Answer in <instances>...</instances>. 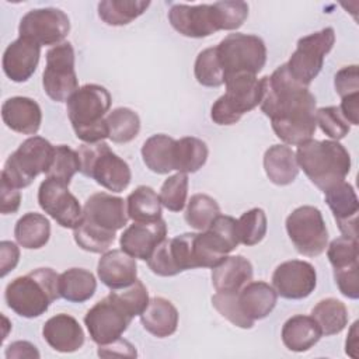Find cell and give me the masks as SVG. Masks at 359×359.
<instances>
[{
	"mask_svg": "<svg viewBox=\"0 0 359 359\" xmlns=\"http://www.w3.org/2000/svg\"><path fill=\"white\" fill-rule=\"evenodd\" d=\"M261 111L271 119L275 135L286 144L300 146L316 132V97L297 83L286 63L271 76H264Z\"/></svg>",
	"mask_w": 359,
	"mask_h": 359,
	"instance_id": "1",
	"label": "cell"
},
{
	"mask_svg": "<svg viewBox=\"0 0 359 359\" xmlns=\"http://www.w3.org/2000/svg\"><path fill=\"white\" fill-rule=\"evenodd\" d=\"M299 168L323 192L345 181L351 171V156L337 140H307L297 146Z\"/></svg>",
	"mask_w": 359,
	"mask_h": 359,
	"instance_id": "2",
	"label": "cell"
},
{
	"mask_svg": "<svg viewBox=\"0 0 359 359\" xmlns=\"http://www.w3.org/2000/svg\"><path fill=\"white\" fill-rule=\"evenodd\" d=\"M59 297V275L52 268H36L18 276L4 290L8 309L25 318L42 316Z\"/></svg>",
	"mask_w": 359,
	"mask_h": 359,
	"instance_id": "3",
	"label": "cell"
},
{
	"mask_svg": "<svg viewBox=\"0 0 359 359\" xmlns=\"http://www.w3.org/2000/svg\"><path fill=\"white\" fill-rule=\"evenodd\" d=\"M112 98L100 84H86L67 100V116L73 130L84 143H98L108 137L105 116Z\"/></svg>",
	"mask_w": 359,
	"mask_h": 359,
	"instance_id": "4",
	"label": "cell"
},
{
	"mask_svg": "<svg viewBox=\"0 0 359 359\" xmlns=\"http://www.w3.org/2000/svg\"><path fill=\"white\" fill-rule=\"evenodd\" d=\"M224 84L226 93L213 102L210 118L217 125H234L244 114L259 105L262 83L255 74L236 73L227 76Z\"/></svg>",
	"mask_w": 359,
	"mask_h": 359,
	"instance_id": "5",
	"label": "cell"
},
{
	"mask_svg": "<svg viewBox=\"0 0 359 359\" xmlns=\"http://www.w3.org/2000/svg\"><path fill=\"white\" fill-rule=\"evenodd\" d=\"M53 153L55 146L45 137H28L6 160L1 171V181L17 189L27 188L39 174H46Z\"/></svg>",
	"mask_w": 359,
	"mask_h": 359,
	"instance_id": "6",
	"label": "cell"
},
{
	"mask_svg": "<svg viewBox=\"0 0 359 359\" xmlns=\"http://www.w3.org/2000/svg\"><path fill=\"white\" fill-rule=\"evenodd\" d=\"M80 172L112 192H122L132 180V172L125 160L116 156L105 142L84 143L77 150Z\"/></svg>",
	"mask_w": 359,
	"mask_h": 359,
	"instance_id": "7",
	"label": "cell"
},
{
	"mask_svg": "<svg viewBox=\"0 0 359 359\" xmlns=\"http://www.w3.org/2000/svg\"><path fill=\"white\" fill-rule=\"evenodd\" d=\"M136 311L121 292H111L86 314L84 324L97 345L109 344L128 330Z\"/></svg>",
	"mask_w": 359,
	"mask_h": 359,
	"instance_id": "8",
	"label": "cell"
},
{
	"mask_svg": "<svg viewBox=\"0 0 359 359\" xmlns=\"http://www.w3.org/2000/svg\"><path fill=\"white\" fill-rule=\"evenodd\" d=\"M217 57L224 73L227 76L236 73H259L266 62L265 42L250 34H229L216 46Z\"/></svg>",
	"mask_w": 359,
	"mask_h": 359,
	"instance_id": "9",
	"label": "cell"
},
{
	"mask_svg": "<svg viewBox=\"0 0 359 359\" xmlns=\"http://www.w3.org/2000/svg\"><path fill=\"white\" fill-rule=\"evenodd\" d=\"M335 43V32L325 27L317 32L302 36L297 41L296 50L292 53L286 67L290 76L302 86L309 84L318 76L323 69L324 57Z\"/></svg>",
	"mask_w": 359,
	"mask_h": 359,
	"instance_id": "10",
	"label": "cell"
},
{
	"mask_svg": "<svg viewBox=\"0 0 359 359\" xmlns=\"http://www.w3.org/2000/svg\"><path fill=\"white\" fill-rule=\"evenodd\" d=\"M286 231L299 254L317 257L328 244V230L320 209L304 205L286 217Z\"/></svg>",
	"mask_w": 359,
	"mask_h": 359,
	"instance_id": "11",
	"label": "cell"
},
{
	"mask_svg": "<svg viewBox=\"0 0 359 359\" xmlns=\"http://www.w3.org/2000/svg\"><path fill=\"white\" fill-rule=\"evenodd\" d=\"M42 86L46 95L56 102H67L79 90L74 70V49L70 42H62L46 52Z\"/></svg>",
	"mask_w": 359,
	"mask_h": 359,
	"instance_id": "12",
	"label": "cell"
},
{
	"mask_svg": "<svg viewBox=\"0 0 359 359\" xmlns=\"http://www.w3.org/2000/svg\"><path fill=\"white\" fill-rule=\"evenodd\" d=\"M70 31L67 14L59 8L45 7L28 11L20 21L18 34L39 46L59 45Z\"/></svg>",
	"mask_w": 359,
	"mask_h": 359,
	"instance_id": "13",
	"label": "cell"
},
{
	"mask_svg": "<svg viewBox=\"0 0 359 359\" xmlns=\"http://www.w3.org/2000/svg\"><path fill=\"white\" fill-rule=\"evenodd\" d=\"M38 203L59 226L76 229L83 219V208L76 196L69 191V185L48 178L41 182L38 189Z\"/></svg>",
	"mask_w": 359,
	"mask_h": 359,
	"instance_id": "14",
	"label": "cell"
},
{
	"mask_svg": "<svg viewBox=\"0 0 359 359\" xmlns=\"http://www.w3.org/2000/svg\"><path fill=\"white\" fill-rule=\"evenodd\" d=\"M126 201L107 192H97L87 198L83 206L81 222L105 233L115 236L128 223Z\"/></svg>",
	"mask_w": 359,
	"mask_h": 359,
	"instance_id": "15",
	"label": "cell"
},
{
	"mask_svg": "<svg viewBox=\"0 0 359 359\" xmlns=\"http://www.w3.org/2000/svg\"><path fill=\"white\" fill-rule=\"evenodd\" d=\"M316 285V269L307 261H285L280 265H278L272 273V287L283 299H304L314 292Z\"/></svg>",
	"mask_w": 359,
	"mask_h": 359,
	"instance_id": "16",
	"label": "cell"
},
{
	"mask_svg": "<svg viewBox=\"0 0 359 359\" xmlns=\"http://www.w3.org/2000/svg\"><path fill=\"white\" fill-rule=\"evenodd\" d=\"M171 27L188 38H206L220 31L219 17L213 4H174L168 11Z\"/></svg>",
	"mask_w": 359,
	"mask_h": 359,
	"instance_id": "17",
	"label": "cell"
},
{
	"mask_svg": "<svg viewBox=\"0 0 359 359\" xmlns=\"http://www.w3.org/2000/svg\"><path fill=\"white\" fill-rule=\"evenodd\" d=\"M167 224L163 219L147 223L135 222L126 227L119 238L121 250L128 255L147 261L154 248L165 238Z\"/></svg>",
	"mask_w": 359,
	"mask_h": 359,
	"instance_id": "18",
	"label": "cell"
},
{
	"mask_svg": "<svg viewBox=\"0 0 359 359\" xmlns=\"http://www.w3.org/2000/svg\"><path fill=\"white\" fill-rule=\"evenodd\" d=\"M324 194L325 202L331 209L342 236L358 238L359 201L353 187L346 181H342Z\"/></svg>",
	"mask_w": 359,
	"mask_h": 359,
	"instance_id": "19",
	"label": "cell"
},
{
	"mask_svg": "<svg viewBox=\"0 0 359 359\" xmlns=\"http://www.w3.org/2000/svg\"><path fill=\"white\" fill-rule=\"evenodd\" d=\"M41 46L27 38L18 36L3 53V72L15 83L27 81L36 70Z\"/></svg>",
	"mask_w": 359,
	"mask_h": 359,
	"instance_id": "20",
	"label": "cell"
},
{
	"mask_svg": "<svg viewBox=\"0 0 359 359\" xmlns=\"http://www.w3.org/2000/svg\"><path fill=\"white\" fill-rule=\"evenodd\" d=\"M100 280L111 290L130 286L137 279V265L133 257L122 250L105 251L97 265Z\"/></svg>",
	"mask_w": 359,
	"mask_h": 359,
	"instance_id": "21",
	"label": "cell"
},
{
	"mask_svg": "<svg viewBox=\"0 0 359 359\" xmlns=\"http://www.w3.org/2000/svg\"><path fill=\"white\" fill-rule=\"evenodd\" d=\"M42 337L52 349L62 353L76 352L84 344L81 325L73 316L65 313L46 320L42 327Z\"/></svg>",
	"mask_w": 359,
	"mask_h": 359,
	"instance_id": "22",
	"label": "cell"
},
{
	"mask_svg": "<svg viewBox=\"0 0 359 359\" xmlns=\"http://www.w3.org/2000/svg\"><path fill=\"white\" fill-rule=\"evenodd\" d=\"M1 119L6 126L21 135H35L42 122L38 102L28 97H11L1 105Z\"/></svg>",
	"mask_w": 359,
	"mask_h": 359,
	"instance_id": "23",
	"label": "cell"
},
{
	"mask_svg": "<svg viewBox=\"0 0 359 359\" xmlns=\"http://www.w3.org/2000/svg\"><path fill=\"white\" fill-rule=\"evenodd\" d=\"M252 265L243 255L224 257L212 268V285L217 293H238L252 279Z\"/></svg>",
	"mask_w": 359,
	"mask_h": 359,
	"instance_id": "24",
	"label": "cell"
},
{
	"mask_svg": "<svg viewBox=\"0 0 359 359\" xmlns=\"http://www.w3.org/2000/svg\"><path fill=\"white\" fill-rule=\"evenodd\" d=\"M238 304L243 313L252 321L268 317L276 306L278 293L266 282H248L237 293Z\"/></svg>",
	"mask_w": 359,
	"mask_h": 359,
	"instance_id": "25",
	"label": "cell"
},
{
	"mask_svg": "<svg viewBox=\"0 0 359 359\" xmlns=\"http://www.w3.org/2000/svg\"><path fill=\"white\" fill-rule=\"evenodd\" d=\"M143 328L157 338L172 335L178 327V311L175 306L164 297H153L140 314Z\"/></svg>",
	"mask_w": 359,
	"mask_h": 359,
	"instance_id": "26",
	"label": "cell"
},
{
	"mask_svg": "<svg viewBox=\"0 0 359 359\" xmlns=\"http://www.w3.org/2000/svg\"><path fill=\"white\" fill-rule=\"evenodd\" d=\"M282 342L292 352H306L313 348L321 335L320 327L311 316L297 314L286 320L282 327Z\"/></svg>",
	"mask_w": 359,
	"mask_h": 359,
	"instance_id": "27",
	"label": "cell"
},
{
	"mask_svg": "<svg viewBox=\"0 0 359 359\" xmlns=\"http://www.w3.org/2000/svg\"><path fill=\"white\" fill-rule=\"evenodd\" d=\"M264 170L275 185H289L299 174L296 153L287 144H273L264 154Z\"/></svg>",
	"mask_w": 359,
	"mask_h": 359,
	"instance_id": "28",
	"label": "cell"
},
{
	"mask_svg": "<svg viewBox=\"0 0 359 359\" xmlns=\"http://www.w3.org/2000/svg\"><path fill=\"white\" fill-rule=\"evenodd\" d=\"M175 139L157 133L150 136L142 146V158L146 167L156 174H168L174 170Z\"/></svg>",
	"mask_w": 359,
	"mask_h": 359,
	"instance_id": "29",
	"label": "cell"
},
{
	"mask_svg": "<svg viewBox=\"0 0 359 359\" xmlns=\"http://www.w3.org/2000/svg\"><path fill=\"white\" fill-rule=\"evenodd\" d=\"M97 289L95 276L84 268H70L59 275V294L72 303L90 300Z\"/></svg>",
	"mask_w": 359,
	"mask_h": 359,
	"instance_id": "30",
	"label": "cell"
},
{
	"mask_svg": "<svg viewBox=\"0 0 359 359\" xmlns=\"http://www.w3.org/2000/svg\"><path fill=\"white\" fill-rule=\"evenodd\" d=\"M14 237L22 248H42L50 237V223L43 215L28 212L17 220Z\"/></svg>",
	"mask_w": 359,
	"mask_h": 359,
	"instance_id": "31",
	"label": "cell"
},
{
	"mask_svg": "<svg viewBox=\"0 0 359 359\" xmlns=\"http://www.w3.org/2000/svg\"><path fill=\"white\" fill-rule=\"evenodd\" d=\"M128 216L133 222L147 223L161 219V202L156 191L146 185H139L126 198Z\"/></svg>",
	"mask_w": 359,
	"mask_h": 359,
	"instance_id": "32",
	"label": "cell"
},
{
	"mask_svg": "<svg viewBox=\"0 0 359 359\" xmlns=\"http://www.w3.org/2000/svg\"><path fill=\"white\" fill-rule=\"evenodd\" d=\"M208 146L203 140L185 136L175 140L174 146V170L178 172H196L208 160Z\"/></svg>",
	"mask_w": 359,
	"mask_h": 359,
	"instance_id": "33",
	"label": "cell"
},
{
	"mask_svg": "<svg viewBox=\"0 0 359 359\" xmlns=\"http://www.w3.org/2000/svg\"><path fill=\"white\" fill-rule=\"evenodd\" d=\"M311 317L320 327L321 335L339 334L348 324V310L345 304L334 297L320 300L311 310Z\"/></svg>",
	"mask_w": 359,
	"mask_h": 359,
	"instance_id": "34",
	"label": "cell"
},
{
	"mask_svg": "<svg viewBox=\"0 0 359 359\" xmlns=\"http://www.w3.org/2000/svg\"><path fill=\"white\" fill-rule=\"evenodd\" d=\"M149 6L144 0H104L98 3V17L108 25L121 27L140 17Z\"/></svg>",
	"mask_w": 359,
	"mask_h": 359,
	"instance_id": "35",
	"label": "cell"
},
{
	"mask_svg": "<svg viewBox=\"0 0 359 359\" xmlns=\"http://www.w3.org/2000/svg\"><path fill=\"white\" fill-rule=\"evenodd\" d=\"M105 122L108 139L114 143H128L133 140L140 130L139 115L133 109L125 107L112 109L105 116Z\"/></svg>",
	"mask_w": 359,
	"mask_h": 359,
	"instance_id": "36",
	"label": "cell"
},
{
	"mask_svg": "<svg viewBox=\"0 0 359 359\" xmlns=\"http://www.w3.org/2000/svg\"><path fill=\"white\" fill-rule=\"evenodd\" d=\"M217 215H220V208L212 196L206 194H195L188 201L184 217L191 227L203 231Z\"/></svg>",
	"mask_w": 359,
	"mask_h": 359,
	"instance_id": "37",
	"label": "cell"
},
{
	"mask_svg": "<svg viewBox=\"0 0 359 359\" xmlns=\"http://www.w3.org/2000/svg\"><path fill=\"white\" fill-rule=\"evenodd\" d=\"M194 74L196 81L205 87H220L224 84V73L217 57L216 46L199 52L195 60Z\"/></svg>",
	"mask_w": 359,
	"mask_h": 359,
	"instance_id": "38",
	"label": "cell"
},
{
	"mask_svg": "<svg viewBox=\"0 0 359 359\" xmlns=\"http://www.w3.org/2000/svg\"><path fill=\"white\" fill-rule=\"evenodd\" d=\"M266 215L261 208H252L237 219L238 241L247 247L255 245L266 234Z\"/></svg>",
	"mask_w": 359,
	"mask_h": 359,
	"instance_id": "39",
	"label": "cell"
},
{
	"mask_svg": "<svg viewBox=\"0 0 359 359\" xmlns=\"http://www.w3.org/2000/svg\"><path fill=\"white\" fill-rule=\"evenodd\" d=\"M79 171H80L79 153L66 144L55 146L53 158L49 170L46 171V177L69 185L74 174Z\"/></svg>",
	"mask_w": 359,
	"mask_h": 359,
	"instance_id": "40",
	"label": "cell"
},
{
	"mask_svg": "<svg viewBox=\"0 0 359 359\" xmlns=\"http://www.w3.org/2000/svg\"><path fill=\"white\" fill-rule=\"evenodd\" d=\"M327 257L334 271L359 268L358 264V238L341 236L327 245Z\"/></svg>",
	"mask_w": 359,
	"mask_h": 359,
	"instance_id": "41",
	"label": "cell"
},
{
	"mask_svg": "<svg viewBox=\"0 0 359 359\" xmlns=\"http://www.w3.org/2000/svg\"><path fill=\"white\" fill-rule=\"evenodd\" d=\"M161 205L171 212H181L187 203L188 196V175L185 172H177L170 175L160 189Z\"/></svg>",
	"mask_w": 359,
	"mask_h": 359,
	"instance_id": "42",
	"label": "cell"
},
{
	"mask_svg": "<svg viewBox=\"0 0 359 359\" xmlns=\"http://www.w3.org/2000/svg\"><path fill=\"white\" fill-rule=\"evenodd\" d=\"M316 122L332 140L344 139L349 130V122L344 118L339 107H323L316 111Z\"/></svg>",
	"mask_w": 359,
	"mask_h": 359,
	"instance_id": "43",
	"label": "cell"
},
{
	"mask_svg": "<svg viewBox=\"0 0 359 359\" xmlns=\"http://www.w3.org/2000/svg\"><path fill=\"white\" fill-rule=\"evenodd\" d=\"M212 304L213 307L224 317L227 318L231 324L236 327L250 330L254 325V321L250 320L241 310L238 300H237V293H217L212 296Z\"/></svg>",
	"mask_w": 359,
	"mask_h": 359,
	"instance_id": "44",
	"label": "cell"
},
{
	"mask_svg": "<svg viewBox=\"0 0 359 359\" xmlns=\"http://www.w3.org/2000/svg\"><path fill=\"white\" fill-rule=\"evenodd\" d=\"M220 244L226 254L231 252L240 244L237 233V220L229 215H217L206 229Z\"/></svg>",
	"mask_w": 359,
	"mask_h": 359,
	"instance_id": "45",
	"label": "cell"
},
{
	"mask_svg": "<svg viewBox=\"0 0 359 359\" xmlns=\"http://www.w3.org/2000/svg\"><path fill=\"white\" fill-rule=\"evenodd\" d=\"M220 31H233L243 25L248 17V4L245 1H216Z\"/></svg>",
	"mask_w": 359,
	"mask_h": 359,
	"instance_id": "46",
	"label": "cell"
},
{
	"mask_svg": "<svg viewBox=\"0 0 359 359\" xmlns=\"http://www.w3.org/2000/svg\"><path fill=\"white\" fill-rule=\"evenodd\" d=\"M334 86H335L337 94L341 98H344L349 94L359 93L358 66L351 65V66H345L341 70H338L334 77Z\"/></svg>",
	"mask_w": 359,
	"mask_h": 359,
	"instance_id": "47",
	"label": "cell"
},
{
	"mask_svg": "<svg viewBox=\"0 0 359 359\" xmlns=\"http://www.w3.org/2000/svg\"><path fill=\"white\" fill-rule=\"evenodd\" d=\"M359 268H351L344 271H334V279L339 292L348 297L356 300L359 297Z\"/></svg>",
	"mask_w": 359,
	"mask_h": 359,
	"instance_id": "48",
	"label": "cell"
},
{
	"mask_svg": "<svg viewBox=\"0 0 359 359\" xmlns=\"http://www.w3.org/2000/svg\"><path fill=\"white\" fill-rule=\"evenodd\" d=\"M20 261V248L15 243L3 240L0 243V275L4 278L11 272Z\"/></svg>",
	"mask_w": 359,
	"mask_h": 359,
	"instance_id": "49",
	"label": "cell"
},
{
	"mask_svg": "<svg viewBox=\"0 0 359 359\" xmlns=\"http://www.w3.org/2000/svg\"><path fill=\"white\" fill-rule=\"evenodd\" d=\"M136 349L135 346L122 338H118L109 344L98 345V356L102 358H111V356H119V358H136Z\"/></svg>",
	"mask_w": 359,
	"mask_h": 359,
	"instance_id": "50",
	"label": "cell"
},
{
	"mask_svg": "<svg viewBox=\"0 0 359 359\" xmlns=\"http://www.w3.org/2000/svg\"><path fill=\"white\" fill-rule=\"evenodd\" d=\"M1 203H0V212L3 215L15 213L21 203V194L17 188L10 187L8 184L1 181Z\"/></svg>",
	"mask_w": 359,
	"mask_h": 359,
	"instance_id": "51",
	"label": "cell"
},
{
	"mask_svg": "<svg viewBox=\"0 0 359 359\" xmlns=\"http://www.w3.org/2000/svg\"><path fill=\"white\" fill-rule=\"evenodd\" d=\"M6 358L7 359H11V358H17V359L35 358V359H38L39 352H38L36 346L28 341H15L7 346Z\"/></svg>",
	"mask_w": 359,
	"mask_h": 359,
	"instance_id": "52",
	"label": "cell"
},
{
	"mask_svg": "<svg viewBox=\"0 0 359 359\" xmlns=\"http://www.w3.org/2000/svg\"><path fill=\"white\" fill-rule=\"evenodd\" d=\"M341 100L342 101H341L339 109H341L344 118L351 125H358L359 123V93L349 94Z\"/></svg>",
	"mask_w": 359,
	"mask_h": 359,
	"instance_id": "53",
	"label": "cell"
},
{
	"mask_svg": "<svg viewBox=\"0 0 359 359\" xmlns=\"http://www.w3.org/2000/svg\"><path fill=\"white\" fill-rule=\"evenodd\" d=\"M358 325H359L358 321L352 324L346 338V344H345V352L353 359L358 358Z\"/></svg>",
	"mask_w": 359,
	"mask_h": 359,
	"instance_id": "54",
	"label": "cell"
}]
</instances>
